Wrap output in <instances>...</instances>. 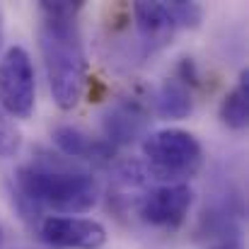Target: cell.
<instances>
[{"label": "cell", "instance_id": "cell-1", "mask_svg": "<svg viewBox=\"0 0 249 249\" xmlns=\"http://www.w3.org/2000/svg\"><path fill=\"white\" fill-rule=\"evenodd\" d=\"M12 201L24 220L41 223L44 211L63 215L92 211L99 201V184L87 169L46 155L15 172Z\"/></svg>", "mask_w": 249, "mask_h": 249}, {"label": "cell", "instance_id": "cell-14", "mask_svg": "<svg viewBox=\"0 0 249 249\" xmlns=\"http://www.w3.org/2000/svg\"><path fill=\"white\" fill-rule=\"evenodd\" d=\"M211 249H242V245L240 242H220V245H215Z\"/></svg>", "mask_w": 249, "mask_h": 249}, {"label": "cell", "instance_id": "cell-3", "mask_svg": "<svg viewBox=\"0 0 249 249\" xmlns=\"http://www.w3.org/2000/svg\"><path fill=\"white\" fill-rule=\"evenodd\" d=\"M141 148L148 179L160 184H186L203 165V148L198 138L184 128L145 133Z\"/></svg>", "mask_w": 249, "mask_h": 249}, {"label": "cell", "instance_id": "cell-7", "mask_svg": "<svg viewBox=\"0 0 249 249\" xmlns=\"http://www.w3.org/2000/svg\"><path fill=\"white\" fill-rule=\"evenodd\" d=\"M148 124H150V114L136 99H119L109 104L107 111L102 114V131L111 148L131 145L145 138Z\"/></svg>", "mask_w": 249, "mask_h": 249}, {"label": "cell", "instance_id": "cell-8", "mask_svg": "<svg viewBox=\"0 0 249 249\" xmlns=\"http://www.w3.org/2000/svg\"><path fill=\"white\" fill-rule=\"evenodd\" d=\"M133 19H136V32L145 53H158L167 49L177 34L174 19L169 17L165 2H145V0L136 2Z\"/></svg>", "mask_w": 249, "mask_h": 249}, {"label": "cell", "instance_id": "cell-15", "mask_svg": "<svg viewBox=\"0 0 249 249\" xmlns=\"http://www.w3.org/2000/svg\"><path fill=\"white\" fill-rule=\"evenodd\" d=\"M0 41H2V17H0Z\"/></svg>", "mask_w": 249, "mask_h": 249}, {"label": "cell", "instance_id": "cell-16", "mask_svg": "<svg viewBox=\"0 0 249 249\" xmlns=\"http://www.w3.org/2000/svg\"><path fill=\"white\" fill-rule=\"evenodd\" d=\"M0 240H2V228H0Z\"/></svg>", "mask_w": 249, "mask_h": 249}, {"label": "cell", "instance_id": "cell-10", "mask_svg": "<svg viewBox=\"0 0 249 249\" xmlns=\"http://www.w3.org/2000/svg\"><path fill=\"white\" fill-rule=\"evenodd\" d=\"M155 111L165 121H181L194 111L191 89L177 78H167L155 94Z\"/></svg>", "mask_w": 249, "mask_h": 249}, {"label": "cell", "instance_id": "cell-9", "mask_svg": "<svg viewBox=\"0 0 249 249\" xmlns=\"http://www.w3.org/2000/svg\"><path fill=\"white\" fill-rule=\"evenodd\" d=\"M51 138H53V145L61 150V155H66L68 160H89L97 165H107L114 160V148L107 141L92 138L83 128L58 126L53 128Z\"/></svg>", "mask_w": 249, "mask_h": 249}, {"label": "cell", "instance_id": "cell-5", "mask_svg": "<svg viewBox=\"0 0 249 249\" xmlns=\"http://www.w3.org/2000/svg\"><path fill=\"white\" fill-rule=\"evenodd\" d=\"M194 203V189L189 184H160L145 191L138 201V215L150 228L177 230Z\"/></svg>", "mask_w": 249, "mask_h": 249}, {"label": "cell", "instance_id": "cell-13", "mask_svg": "<svg viewBox=\"0 0 249 249\" xmlns=\"http://www.w3.org/2000/svg\"><path fill=\"white\" fill-rule=\"evenodd\" d=\"M22 148V136L10 121V116L0 109V158H12Z\"/></svg>", "mask_w": 249, "mask_h": 249}, {"label": "cell", "instance_id": "cell-2", "mask_svg": "<svg viewBox=\"0 0 249 249\" xmlns=\"http://www.w3.org/2000/svg\"><path fill=\"white\" fill-rule=\"evenodd\" d=\"M83 2H39L41 27H39V46L44 56L46 80L51 97L58 109L71 111L78 107L85 89V61L83 34L78 24V15Z\"/></svg>", "mask_w": 249, "mask_h": 249}, {"label": "cell", "instance_id": "cell-11", "mask_svg": "<svg viewBox=\"0 0 249 249\" xmlns=\"http://www.w3.org/2000/svg\"><path fill=\"white\" fill-rule=\"evenodd\" d=\"M220 121L230 131H245L249 124V73L242 71L237 85L220 102Z\"/></svg>", "mask_w": 249, "mask_h": 249}, {"label": "cell", "instance_id": "cell-12", "mask_svg": "<svg viewBox=\"0 0 249 249\" xmlns=\"http://www.w3.org/2000/svg\"><path fill=\"white\" fill-rule=\"evenodd\" d=\"M169 17L174 19V27L177 29H198L201 22H203V7L198 2H184V0H177V2H165Z\"/></svg>", "mask_w": 249, "mask_h": 249}, {"label": "cell", "instance_id": "cell-6", "mask_svg": "<svg viewBox=\"0 0 249 249\" xmlns=\"http://www.w3.org/2000/svg\"><path fill=\"white\" fill-rule=\"evenodd\" d=\"M39 237L56 249H99L107 245V230L102 223L75 215L41 218Z\"/></svg>", "mask_w": 249, "mask_h": 249}, {"label": "cell", "instance_id": "cell-4", "mask_svg": "<svg viewBox=\"0 0 249 249\" xmlns=\"http://www.w3.org/2000/svg\"><path fill=\"white\" fill-rule=\"evenodd\" d=\"M36 104V78L29 53L10 46L0 58V109L12 119H29Z\"/></svg>", "mask_w": 249, "mask_h": 249}]
</instances>
